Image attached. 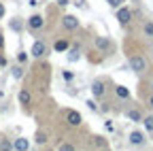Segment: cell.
<instances>
[{"label": "cell", "mask_w": 153, "mask_h": 151, "mask_svg": "<svg viewBox=\"0 0 153 151\" xmlns=\"http://www.w3.org/2000/svg\"><path fill=\"white\" fill-rule=\"evenodd\" d=\"M62 77H64V81H68V83H70V81L74 79V74H72V72H68V70H64V72H62Z\"/></svg>", "instance_id": "26"}, {"label": "cell", "mask_w": 153, "mask_h": 151, "mask_svg": "<svg viewBox=\"0 0 153 151\" xmlns=\"http://www.w3.org/2000/svg\"><path fill=\"white\" fill-rule=\"evenodd\" d=\"M143 34L147 36V39H153V22H147L143 26Z\"/></svg>", "instance_id": "17"}, {"label": "cell", "mask_w": 153, "mask_h": 151, "mask_svg": "<svg viewBox=\"0 0 153 151\" xmlns=\"http://www.w3.org/2000/svg\"><path fill=\"white\" fill-rule=\"evenodd\" d=\"M149 109L153 111V94H151V96H149Z\"/></svg>", "instance_id": "31"}, {"label": "cell", "mask_w": 153, "mask_h": 151, "mask_svg": "<svg viewBox=\"0 0 153 151\" xmlns=\"http://www.w3.org/2000/svg\"><path fill=\"white\" fill-rule=\"evenodd\" d=\"M57 151H76L72 143H62L60 147H57Z\"/></svg>", "instance_id": "23"}, {"label": "cell", "mask_w": 153, "mask_h": 151, "mask_svg": "<svg viewBox=\"0 0 153 151\" xmlns=\"http://www.w3.org/2000/svg\"><path fill=\"white\" fill-rule=\"evenodd\" d=\"M11 30H15L17 34L22 32V30H24V26H22V19H13V22H11Z\"/></svg>", "instance_id": "21"}, {"label": "cell", "mask_w": 153, "mask_h": 151, "mask_svg": "<svg viewBox=\"0 0 153 151\" xmlns=\"http://www.w3.org/2000/svg\"><path fill=\"white\" fill-rule=\"evenodd\" d=\"M64 117H66V123H68V126H72V128H79V126H81V121H83L81 113H79V111H72V109H68V111L64 113Z\"/></svg>", "instance_id": "5"}, {"label": "cell", "mask_w": 153, "mask_h": 151, "mask_svg": "<svg viewBox=\"0 0 153 151\" xmlns=\"http://www.w3.org/2000/svg\"><path fill=\"white\" fill-rule=\"evenodd\" d=\"M11 74H13V79H22L24 77V66H13V70H11Z\"/></svg>", "instance_id": "19"}, {"label": "cell", "mask_w": 153, "mask_h": 151, "mask_svg": "<svg viewBox=\"0 0 153 151\" xmlns=\"http://www.w3.org/2000/svg\"><path fill=\"white\" fill-rule=\"evenodd\" d=\"M143 126H145V130L149 132V134H153V115L143 117Z\"/></svg>", "instance_id": "16"}, {"label": "cell", "mask_w": 153, "mask_h": 151, "mask_svg": "<svg viewBox=\"0 0 153 151\" xmlns=\"http://www.w3.org/2000/svg\"><path fill=\"white\" fill-rule=\"evenodd\" d=\"M94 45H96V49H98L100 53L111 51V41L106 39V36H96V39H94Z\"/></svg>", "instance_id": "9"}, {"label": "cell", "mask_w": 153, "mask_h": 151, "mask_svg": "<svg viewBox=\"0 0 153 151\" xmlns=\"http://www.w3.org/2000/svg\"><path fill=\"white\" fill-rule=\"evenodd\" d=\"M94 145L100 147V149H104V147H106V138H104V136H96V138H94Z\"/></svg>", "instance_id": "22"}, {"label": "cell", "mask_w": 153, "mask_h": 151, "mask_svg": "<svg viewBox=\"0 0 153 151\" xmlns=\"http://www.w3.org/2000/svg\"><path fill=\"white\" fill-rule=\"evenodd\" d=\"M66 53H68V60H70V62H76V60H79V58H81V55H79L81 51H79V47H76V45H74L72 49H68Z\"/></svg>", "instance_id": "15"}, {"label": "cell", "mask_w": 153, "mask_h": 151, "mask_svg": "<svg viewBox=\"0 0 153 151\" xmlns=\"http://www.w3.org/2000/svg\"><path fill=\"white\" fill-rule=\"evenodd\" d=\"M121 2H123V0H106V4H108L111 9H119Z\"/></svg>", "instance_id": "24"}, {"label": "cell", "mask_w": 153, "mask_h": 151, "mask_svg": "<svg viewBox=\"0 0 153 151\" xmlns=\"http://www.w3.org/2000/svg\"><path fill=\"white\" fill-rule=\"evenodd\" d=\"M17 100H19V104H22V106H30V102H32V94H30L28 89H19Z\"/></svg>", "instance_id": "12"}, {"label": "cell", "mask_w": 153, "mask_h": 151, "mask_svg": "<svg viewBox=\"0 0 153 151\" xmlns=\"http://www.w3.org/2000/svg\"><path fill=\"white\" fill-rule=\"evenodd\" d=\"M43 26H45V17H43V15H38V13L30 15V17H28V22H26V28H28L30 32L43 30Z\"/></svg>", "instance_id": "3"}, {"label": "cell", "mask_w": 153, "mask_h": 151, "mask_svg": "<svg viewBox=\"0 0 153 151\" xmlns=\"http://www.w3.org/2000/svg\"><path fill=\"white\" fill-rule=\"evenodd\" d=\"M128 119L138 123V121H143V113H140L138 109H130V111H128Z\"/></svg>", "instance_id": "14"}, {"label": "cell", "mask_w": 153, "mask_h": 151, "mask_svg": "<svg viewBox=\"0 0 153 151\" xmlns=\"http://www.w3.org/2000/svg\"><path fill=\"white\" fill-rule=\"evenodd\" d=\"M0 151H13V143L9 138H0Z\"/></svg>", "instance_id": "18"}, {"label": "cell", "mask_w": 153, "mask_h": 151, "mask_svg": "<svg viewBox=\"0 0 153 151\" xmlns=\"http://www.w3.org/2000/svg\"><path fill=\"white\" fill-rule=\"evenodd\" d=\"M13 151H30V138L17 136V138L13 141Z\"/></svg>", "instance_id": "10"}, {"label": "cell", "mask_w": 153, "mask_h": 151, "mask_svg": "<svg viewBox=\"0 0 153 151\" xmlns=\"http://www.w3.org/2000/svg\"><path fill=\"white\" fill-rule=\"evenodd\" d=\"M28 4H30V7H36V4H38V0H28Z\"/></svg>", "instance_id": "33"}, {"label": "cell", "mask_w": 153, "mask_h": 151, "mask_svg": "<svg viewBox=\"0 0 153 151\" xmlns=\"http://www.w3.org/2000/svg\"><path fill=\"white\" fill-rule=\"evenodd\" d=\"M57 4H60V7H66V4H68V0H57Z\"/></svg>", "instance_id": "32"}, {"label": "cell", "mask_w": 153, "mask_h": 151, "mask_svg": "<svg viewBox=\"0 0 153 151\" xmlns=\"http://www.w3.org/2000/svg\"><path fill=\"white\" fill-rule=\"evenodd\" d=\"M34 138H36V143H38V145H45V143H47V132H43V130H38Z\"/></svg>", "instance_id": "20"}, {"label": "cell", "mask_w": 153, "mask_h": 151, "mask_svg": "<svg viewBox=\"0 0 153 151\" xmlns=\"http://www.w3.org/2000/svg\"><path fill=\"white\" fill-rule=\"evenodd\" d=\"M4 49V36H2V32H0V51Z\"/></svg>", "instance_id": "30"}, {"label": "cell", "mask_w": 153, "mask_h": 151, "mask_svg": "<svg viewBox=\"0 0 153 151\" xmlns=\"http://www.w3.org/2000/svg\"><path fill=\"white\" fill-rule=\"evenodd\" d=\"M70 49V41L68 39H57L55 43H53V51L55 53H66Z\"/></svg>", "instance_id": "11"}, {"label": "cell", "mask_w": 153, "mask_h": 151, "mask_svg": "<svg viewBox=\"0 0 153 151\" xmlns=\"http://www.w3.org/2000/svg\"><path fill=\"white\" fill-rule=\"evenodd\" d=\"M91 94H94V98L102 100V98H104V94H106V85H104V81H94V83H91Z\"/></svg>", "instance_id": "8"}, {"label": "cell", "mask_w": 153, "mask_h": 151, "mask_svg": "<svg viewBox=\"0 0 153 151\" xmlns=\"http://www.w3.org/2000/svg\"><path fill=\"white\" fill-rule=\"evenodd\" d=\"M117 22H119L121 28L130 26V22H132V9H128V7H119V9H117Z\"/></svg>", "instance_id": "4"}, {"label": "cell", "mask_w": 153, "mask_h": 151, "mask_svg": "<svg viewBox=\"0 0 153 151\" xmlns=\"http://www.w3.org/2000/svg\"><path fill=\"white\" fill-rule=\"evenodd\" d=\"M4 66H7V58H4L2 53H0V68H4Z\"/></svg>", "instance_id": "28"}, {"label": "cell", "mask_w": 153, "mask_h": 151, "mask_svg": "<svg viewBox=\"0 0 153 151\" xmlns=\"http://www.w3.org/2000/svg\"><path fill=\"white\" fill-rule=\"evenodd\" d=\"M47 53H49V47H47L45 41H34V45L30 49V55H32L34 60H43Z\"/></svg>", "instance_id": "2"}, {"label": "cell", "mask_w": 153, "mask_h": 151, "mask_svg": "<svg viewBox=\"0 0 153 151\" xmlns=\"http://www.w3.org/2000/svg\"><path fill=\"white\" fill-rule=\"evenodd\" d=\"M151 41H153V39H151Z\"/></svg>", "instance_id": "34"}, {"label": "cell", "mask_w": 153, "mask_h": 151, "mask_svg": "<svg viewBox=\"0 0 153 151\" xmlns=\"http://www.w3.org/2000/svg\"><path fill=\"white\" fill-rule=\"evenodd\" d=\"M17 60H19V64H24V62H28V53H24V51H19V53H17Z\"/></svg>", "instance_id": "25"}, {"label": "cell", "mask_w": 153, "mask_h": 151, "mask_svg": "<svg viewBox=\"0 0 153 151\" xmlns=\"http://www.w3.org/2000/svg\"><path fill=\"white\" fill-rule=\"evenodd\" d=\"M115 96H117L119 100H130L132 98V94L126 85H115Z\"/></svg>", "instance_id": "13"}, {"label": "cell", "mask_w": 153, "mask_h": 151, "mask_svg": "<svg viewBox=\"0 0 153 151\" xmlns=\"http://www.w3.org/2000/svg\"><path fill=\"white\" fill-rule=\"evenodd\" d=\"M128 64H130V68L136 72V74H145V72L149 70V64H147V60H145V55H140V53L130 55V58H128Z\"/></svg>", "instance_id": "1"}, {"label": "cell", "mask_w": 153, "mask_h": 151, "mask_svg": "<svg viewBox=\"0 0 153 151\" xmlns=\"http://www.w3.org/2000/svg\"><path fill=\"white\" fill-rule=\"evenodd\" d=\"M145 143H147V138H145V134L140 130H132L130 132V145L132 147H143Z\"/></svg>", "instance_id": "6"}, {"label": "cell", "mask_w": 153, "mask_h": 151, "mask_svg": "<svg viewBox=\"0 0 153 151\" xmlns=\"http://www.w3.org/2000/svg\"><path fill=\"white\" fill-rule=\"evenodd\" d=\"M85 104H87V106H89L91 111H98V106H96V102H94V100H87Z\"/></svg>", "instance_id": "27"}, {"label": "cell", "mask_w": 153, "mask_h": 151, "mask_svg": "<svg viewBox=\"0 0 153 151\" xmlns=\"http://www.w3.org/2000/svg\"><path fill=\"white\" fill-rule=\"evenodd\" d=\"M62 28L68 30V32H72V30L79 28V19H76L74 15H64L62 17Z\"/></svg>", "instance_id": "7"}, {"label": "cell", "mask_w": 153, "mask_h": 151, "mask_svg": "<svg viewBox=\"0 0 153 151\" xmlns=\"http://www.w3.org/2000/svg\"><path fill=\"white\" fill-rule=\"evenodd\" d=\"M4 15H7V9H4V4H2V2H0V19H2Z\"/></svg>", "instance_id": "29"}]
</instances>
